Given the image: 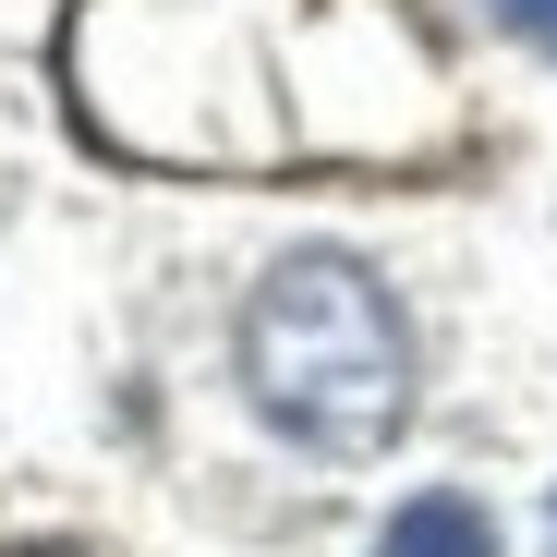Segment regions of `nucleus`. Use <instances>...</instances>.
I'll return each instance as SVG.
<instances>
[{
  "label": "nucleus",
  "instance_id": "f257e3e1",
  "mask_svg": "<svg viewBox=\"0 0 557 557\" xmlns=\"http://www.w3.org/2000/svg\"><path fill=\"white\" fill-rule=\"evenodd\" d=\"M243 388L278 436L376 460L412 412V327L388 278H363L351 255H278L243 304Z\"/></svg>",
  "mask_w": 557,
  "mask_h": 557
},
{
  "label": "nucleus",
  "instance_id": "f03ea898",
  "mask_svg": "<svg viewBox=\"0 0 557 557\" xmlns=\"http://www.w3.org/2000/svg\"><path fill=\"white\" fill-rule=\"evenodd\" d=\"M376 557H497V521H485L473 497H412Z\"/></svg>",
  "mask_w": 557,
  "mask_h": 557
},
{
  "label": "nucleus",
  "instance_id": "7ed1b4c3",
  "mask_svg": "<svg viewBox=\"0 0 557 557\" xmlns=\"http://www.w3.org/2000/svg\"><path fill=\"white\" fill-rule=\"evenodd\" d=\"M497 13H509V25L533 37V49H557V0H497Z\"/></svg>",
  "mask_w": 557,
  "mask_h": 557
},
{
  "label": "nucleus",
  "instance_id": "20e7f679",
  "mask_svg": "<svg viewBox=\"0 0 557 557\" xmlns=\"http://www.w3.org/2000/svg\"><path fill=\"white\" fill-rule=\"evenodd\" d=\"M13 557H85V545H13Z\"/></svg>",
  "mask_w": 557,
  "mask_h": 557
}]
</instances>
